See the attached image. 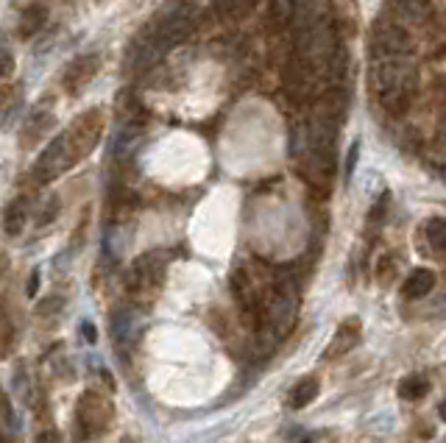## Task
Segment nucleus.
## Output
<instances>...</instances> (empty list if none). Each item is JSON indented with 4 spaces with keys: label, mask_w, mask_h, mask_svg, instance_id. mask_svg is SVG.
<instances>
[{
    "label": "nucleus",
    "mask_w": 446,
    "mask_h": 443,
    "mask_svg": "<svg viewBox=\"0 0 446 443\" xmlns=\"http://www.w3.org/2000/svg\"><path fill=\"white\" fill-rule=\"evenodd\" d=\"M195 28V14L187 3H178V6H171L165 8L159 17H156V25L151 28V34L159 40V45L171 53L176 45H181Z\"/></svg>",
    "instance_id": "nucleus-2"
},
{
    "label": "nucleus",
    "mask_w": 446,
    "mask_h": 443,
    "mask_svg": "<svg viewBox=\"0 0 446 443\" xmlns=\"http://www.w3.org/2000/svg\"><path fill=\"white\" fill-rule=\"evenodd\" d=\"M37 290H40V270H34L28 279V296H37Z\"/></svg>",
    "instance_id": "nucleus-20"
},
{
    "label": "nucleus",
    "mask_w": 446,
    "mask_h": 443,
    "mask_svg": "<svg viewBox=\"0 0 446 443\" xmlns=\"http://www.w3.org/2000/svg\"><path fill=\"white\" fill-rule=\"evenodd\" d=\"M435 287V273L430 267H418L410 273V279L404 282V296L407 299H421Z\"/></svg>",
    "instance_id": "nucleus-9"
},
{
    "label": "nucleus",
    "mask_w": 446,
    "mask_h": 443,
    "mask_svg": "<svg viewBox=\"0 0 446 443\" xmlns=\"http://www.w3.org/2000/svg\"><path fill=\"white\" fill-rule=\"evenodd\" d=\"M137 139H139V132L137 129H123L115 139V156L118 159H126L132 156V151L137 148Z\"/></svg>",
    "instance_id": "nucleus-14"
},
{
    "label": "nucleus",
    "mask_w": 446,
    "mask_h": 443,
    "mask_svg": "<svg viewBox=\"0 0 446 443\" xmlns=\"http://www.w3.org/2000/svg\"><path fill=\"white\" fill-rule=\"evenodd\" d=\"M34 443H62V438H59L56 432H40Z\"/></svg>",
    "instance_id": "nucleus-21"
},
{
    "label": "nucleus",
    "mask_w": 446,
    "mask_h": 443,
    "mask_svg": "<svg viewBox=\"0 0 446 443\" xmlns=\"http://www.w3.org/2000/svg\"><path fill=\"white\" fill-rule=\"evenodd\" d=\"M45 20H47V8L45 6H28L25 8V14H23V23H20V34L23 37H34L40 28L45 25Z\"/></svg>",
    "instance_id": "nucleus-11"
},
{
    "label": "nucleus",
    "mask_w": 446,
    "mask_h": 443,
    "mask_svg": "<svg viewBox=\"0 0 446 443\" xmlns=\"http://www.w3.org/2000/svg\"><path fill=\"white\" fill-rule=\"evenodd\" d=\"M430 393V379L427 376H421V374H413V376H407V379H401L399 385V396L407 401H416L421 399V396H427Z\"/></svg>",
    "instance_id": "nucleus-12"
},
{
    "label": "nucleus",
    "mask_w": 446,
    "mask_h": 443,
    "mask_svg": "<svg viewBox=\"0 0 446 443\" xmlns=\"http://www.w3.org/2000/svg\"><path fill=\"white\" fill-rule=\"evenodd\" d=\"M14 70H17V62H14V56H11L8 50H3V47H0V81L11 79V76H14Z\"/></svg>",
    "instance_id": "nucleus-16"
},
{
    "label": "nucleus",
    "mask_w": 446,
    "mask_h": 443,
    "mask_svg": "<svg viewBox=\"0 0 446 443\" xmlns=\"http://www.w3.org/2000/svg\"><path fill=\"white\" fill-rule=\"evenodd\" d=\"M273 8H276L279 23H285V20L293 17V0H273Z\"/></svg>",
    "instance_id": "nucleus-17"
},
{
    "label": "nucleus",
    "mask_w": 446,
    "mask_h": 443,
    "mask_svg": "<svg viewBox=\"0 0 446 443\" xmlns=\"http://www.w3.org/2000/svg\"><path fill=\"white\" fill-rule=\"evenodd\" d=\"M98 70H101V56L98 53H81V56H76L70 62L67 73H64V89L73 92V95H79L98 76Z\"/></svg>",
    "instance_id": "nucleus-5"
},
{
    "label": "nucleus",
    "mask_w": 446,
    "mask_h": 443,
    "mask_svg": "<svg viewBox=\"0 0 446 443\" xmlns=\"http://www.w3.org/2000/svg\"><path fill=\"white\" fill-rule=\"evenodd\" d=\"M424 234H427V240H430V246L435 248V251H441L446 243V226H444V218H430V221L424 223Z\"/></svg>",
    "instance_id": "nucleus-15"
},
{
    "label": "nucleus",
    "mask_w": 446,
    "mask_h": 443,
    "mask_svg": "<svg viewBox=\"0 0 446 443\" xmlns=\"http://www.w3.org/2000/svg\"><path fill=\"white\" fill-rule=\"evenodd\" d=\"M81 332H84V340H87V343H95V340H98V332H95V326H92L89 321L81 323Z\"/></svg>",
    "instance_id": "nucleus-19"
},
{
    "label": "nucleus",
    "mask_w": 446,
    "mask_h": 443,
    "mask_svg": "<svg viewBox=\"0 0 446 443\" xmlns=\"http://www.w3.org/2000/svg\"><path fill=\"white\" fill-rule=\"evenodd\" d=\"M371 84L379 92L382 106L388 112H394V115H401L410 106V98L416 92L418 76H416L413 64L404 62V59H382L371 70Z\"/></svg>",
    "instance_id": "nucleus-1"
},
{
    "label": "nucleus",
    "mask_w": 446,
    "mask_h": 443,
    "mask_svg": "<svg viewBox=\"0 0 446 443\" xmlns=\"http://www.w3.org/2000/svg\"><path fill=\"white\" fill-rule=\"evenodd\" d=\"M357 340H360V321H346V323L338 326L335 340H332V346L324 352V357L332 359L335 355H346L349 349H355Z\"/></svg>",
    "instance_id": "nucleus-8"
},
{
    "label": "nucleus",
    "mask_w": 446,
    "mask_h": 443,
    "mask_svg": "<svg viewBox=\"0 0 446 443\" xmlns=\"http://www.w3.org/2000/svg\"><path fill=\"white\" fill-rule=\"evenodd\" d=\"M101 129H103V123H101V115L95 112H89L84 115L79 123H76V129L70 134H64L67 137V142H70V148H73V154L76 156H84L89 154L95 145H98V137H101Z\"/></svg>",
    "instance_id": "nucleus-6"
},
{
    "label": "nucleus",
    "mask_w": 446,
    "mask_h": 443,
    "mask_svg": "<svg viewBox=\"0 0 446 443\" xmlns=\"http://www.w3.org/2000/svg\"><path fill=\"white\" fill-rule=\"evenodd\" d=\"M73 162H76V154H73L67 137L62 134V137H56V139L45 148L42 156L37 159V165H34V176H37V181H50V178H56L59 173H64Z\"/></svg>",
    "instance_id": "nucleus-3"
},
{
    "label": "nucleus",
    "mask_w": 446,
    "mask_h": 443,
    "mask_svg": "<svg viewBox=\"0 0 446 443\" xmlns=\"http://www.w3.org/2000/svg\"><path fill=\"white\" fill-rule=\"evenodd\" d=\"M357 156H360V139H355L352 148H349V156H346V178H352V173H355Z\"/></svg>",
    "instance_id": "nucleus-18"
},
{
    "label": "nucleus",
    "mask_w": 446,
    "mask_h": 443,
    "mask_svg": "<svg viewBox=\"0 0 446 443\" xmlns=\"http://www.w3.org/2000/svg\"><path fill=\"white\" fill-rule=\"evenodd\" d=\"M25 218H28L25 201H23V198L11 201V204L6 207V212H3V229H6V234H20L23 226H25Z\"/></svg>",
    "instance_id": "nucleus-10"
},
{
    "label": "nucleus",
    "mask_w": 446,
    "mask_h": 443,
    "mask_svg": "<svg viewBox=\"0 0 446 443\" xmlns=\"http://www.w3.org/2000/svg\"><path fill=\"white\" fill-rule=\"evenodd\" d=\"M56 126V117L50 115V112H34L28 120H25V126H23V137H20V145L23 148H31V145H37L40 139H42L45 134L50 132Z\"/></svg>",
    "instance_id": "nucleus-7"
},
{
    "label": "nucleus",
    "mask_w": 446,
    "mask_h": 443,
    "mask_svg": "<svg viewBox=\"0 0 446 443\" xmlns=\"http://www.w3.org/2000/svg\"><path fill=\"white\" fill-rule=\"evenodd\" d=\"M315 396H318V379H315V376H307V379H302V382L290 391V407L302 410V407H307Z\"/></svg>",
    "instance_id": "nucleus-13"
},
{
    "label": "nucleus",
    "mask_w": 446,
    "mask_h": 443,
    "mask_svg": "<svg viewBox=\"0 0 446 443\" xmlns=\"http://www.w3.org/2000/svg\"><path fill=\"white\" fill-rule=\"evenodd\" d=\"M410 50H413V40H410V34L401 25L385 23V25L374 28V53L377 56H382V59H401Z\"/></svg>",
    "instance_id": "nucleus-4"
}]
</instances>
